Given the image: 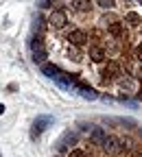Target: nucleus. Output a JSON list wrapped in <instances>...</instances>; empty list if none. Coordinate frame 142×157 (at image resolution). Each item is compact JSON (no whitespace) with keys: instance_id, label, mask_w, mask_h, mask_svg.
<instances>
[{"instance_id":"obj_1","label":"nucleus","mask_w":142,"mask_h":157,"mask_svg":"<svg viewBox=\"0 0 142 157\" xmlns=\"http://www.w3.org/2000/svg\"><path fill=\"white\" fill-rule=\"evenodd\" d=\"M29 50H31V57H33V61L37 66H44L48 61V50H46V42H44L42 35L31 33V37H29Z\"/></svg>"},{"instance_id":"obj_2","label":"nucleus","mask_w":142,"mask_h":157,"mask_svg":"<svg viewBox=\"0 0 142 157\" xmlns=\"http://www.w3.org/2000/svg\"><path fill=\"white\" fill-rule=\"evenodd\" d=\"M77 142H79V133H77V129H72V131H68L61 140L55 144V151H57L59 155H68V153L77 146Z\"/></svg>"},{"instance_id":"obj_3","label":"nucleus","mask_w":142,"mask_h":157,"mask_svg":"<svg viewBox=\"0 0 142 157\" xmlns=\"http://www.w3.org/2000/svg\"><path fill=\"white\" fill-rule=\"evenodd\" d=\"M50 124H55V118H53V116H39V118H35V120H33V127H31V137H33V140H37V137L42 135Z\"/></svg>"},{"instance_id":"obj_4","label":"nucleus","mask_w":142,"mask_h":157,"mask_svg":"<svg viewBox=\"0 0 142 157\" xmlns=\"http://www.w3.org/2000/svg\"><path fill=\"white\" fill-rule=\"evenodd\" d=\"M107 137H109V131H105L103 127H94V124H92V129L88 131V140H90L94 146H103V144L107 142Z\"/></svg>"},{"instance_id":"obj_5","label":"nucleus","mask_w":142,"mask_h":157,"mask_svg":"<svg viewBox=\"0 0 142 157\" xmlns=\"http://www.w3.org/2000/svg\"><path fill=\"white\" fill-rule=\"evenodd\" d=\"M70 92H74L77 96H83L85 101H94V98H98V94H96L94 87H90V85H85V83H81V81H77V83L72 85Z\"/></svg>"},{"instance_id":"obj_6","label":"nucleus","mask_w":142,"mask_h":157,"mask_svg":"<svg viewBox=\"0 0 142 157\" xmlns=\"http://www.w3.org/2000/svg\"><path fill=\"white\" fill-rule=\"evenodd\" d=\"M59 70H61V68H57V66H48V63H44V66H42V72H44L48 78H55V76L59 74Z\"/></svg>"},{"instance_id":"obj_7","label":"nucleus","mask_w":142,"mask_h":157,"mask_svg":"<svg viewBox=\"0 0 142 157\" xmlns=\"http://www.w3.org/2000/svg\"><path fill=\"white\" fill-rule=\"evenodd\" d=\"M55 5H57V0H37V9H46V11H50Z\"/></svg>"},{"instance_id":"obj_8","label":"nucleus","mask_w":142,"mask_h":157,"mask_svg":"<svg viewBox=\"0 0 142 157\" xmlns=\"http://www.w3.org/2000/svg\"><path fill=\"white\" fill-rule=\"evenodd\" d=\"M129 157H142V151H131Z\"/></svg>"},{"instance_id":"obj_9","label":"nucleus","mask_w":142,"mask_h":157,"mask_svg":"<svg viewBox=\"0 0 142 157\" xmlns=\"http://www.w3.org/2000/svg\"><path fill=\"white\" fill-rule=\"evenodd\" d=\"M5 113V105H0V116H2Z\"/></svg>"},{"instance_id":"obj_10","label":"nucleus","mask_w":142,"mask_h":157,"mask_svg":"<svg viewBox=\"0 0 142 157\" xmlns=\"http://www.w3.org/2000/svg\"><path fill=\"white\" fill-rule=\"evenodd\" d=\"M140 135H142V127H140Z\"/></svg>"}]
</instances>
